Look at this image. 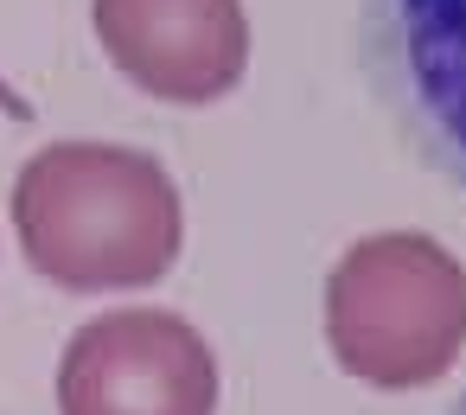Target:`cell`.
Instances as JSON below:
<instances>
[{
	"instance_id": "cell-2",
	"label": "cell",
	"mask_w": 466,
	"mask_h": 415,
	"mask_svg": "<svg viewBox=\"0 0 466 415\" xmlns=\"http://www.w3.org/2000/svg\"><path fill=\"white\" fill-rule=\"evenodd\" d=\"M358 65L402 147L466 192V0H358Z\"/></svg>"
},
{
	"instance_id": "cell-3",
	"label": "cell",
	"mask_w": 466,
	"mask_h": 415,
	"mask_svg": "<svg viewBox=\"0 0 466 415\" xmlns=\"http://www.w3.org/2000/svg\"><path fill=\"white\" fill-rule=\"evenodd\" d=\"M218 358L179 313L122 307L71 332L58 364V415H211Z\"/></svg>"
},
{
	"instance_id": "cell-1",
	"label": "cell",
	"mask_w": 466,
	"mask_h": 415,
	"mask_svg": "<svg viewBox=\"0 0 466 415\" xmlns=\"http://www.w3.org/2000/svg\"><path fill=\"white\" fill-rule=\"evenodd\" d=\"M26 262L71 294L154 288L173 275L186 218L167 167L116 141H58L14 186Z\"/></svg>"
},
{
	"instance_id": "cell-6",
	"label": "cell",
	"mask_w": 466,
	"mask_h": 415,
	"mask_svg": "<svg viewBox=\"0 0 466 415\" xmlns=\"http://www.w3.org/2000/svg\"><path fill=\"white\" fill-rule=\"evenodd\" d=\"M453 415H466V390H460V402H453Z\"/></svg>"
},
{
	"instance_id": "cell-5",
	"label": "cell",
	"mask_w": 466,
	"mask_h": 415,
	"mask_svg": "<svg viewBox=\"0 0 466 415\" xmlns=\"http://www.w3.org/2000/svg\"><path fill=\"white\" fill-rule=\"evenodd\" d=\"M0 116H14V122H26V116H33V103H26L7 77H0Z\"/></svg>"
},
{
	"instance_id": "cell-4",
	"label": "cell",
	"mask_w": 466,
	"mask_h": 415,
	"mask_svg": "<svg viewBox=\"0 0 466 415\" xmlns=\"http://www.w3.org/2000/svg\"><path fill=\"white\" fill-rule=\"evenodd\" d=\"M109 65L160 103H218L249 65L237 0H96Z\"/></svg>"
}]
</instances>
